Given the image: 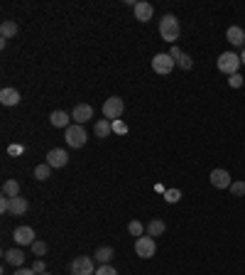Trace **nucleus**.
<instances>
[{
  "mask_svg": "<svg viewBox=\"0 0 245 275\" xmlns=\"http://www.w3.org/2000/svg\"><path fill=\"white\" fill-rule=\"evenodd\" d=\"M179 34H181V27H179V20L174 15H165L162 20H159V37L165 40V42L174 44L179 40Z\"/></svg>",
  "mask_w": 245,
  "mask_h": 275,
  "instance_id": "nucleus-1",
  "label": "nucleus"
},
{
  "mask_svg": "<svg viewBox=\"0 0 245 275\" xmlns=\"http://www.w3.org/2000/svg\"><path fill=\"white\" fill-rule=\"evenodd\" d=\"M216 64H218V71L233 77V74H238V66L243 64V62H240V57L235 54V52H223V54H218Z\"/></svg>",
  "mask_w": 245,
  "mask_h": 275,
  "instance_id": "nucleus-2",
  "label": "nucleus"
},
{
  "mask_svg": "<svg viewBox=\"0 0 245 275\" xmlns=\"http://www.w3.org/2000/svg\"><path fill=\"white\" fill-rule=\"evenodd\" d=\"M86 131H84V125H78V123H74V125H69L67 133H64V140H67L69 148H74V150H78V148H84L86 145Z\"/></svg>",
  "mask_w": 245,
  "mask_h": 275,
  "instance_id": "nucleus-3",
  "label": "nucleus"
},
{
  "mask_svg": "<svg viewBox=\"0 0 245 275\" xmlns=\"http://www.w3.org/2000/svg\"><path fill=\"white\" fill-rule=\"evenodd\" d=\"M122 111H125V103H122V99H118V96H111V99H106V103H103V118H108V121H120Z\"/></svg>",
  "mask_w": 245,
  "mask_h": 275,
  "instance_id": "nucleus-4",
  "label": "nucleus"
},
{
  "mask_svg": "<svg viewBox=\"0 0 245 275\" xmlns=\"http://www.w3.org/2000/svg\"><path fill=\"white\" fill-rule=\"evenodd\" d=\"M135 253L140 255V258H152L157 253V243L152 236H140V239H135Z\"/></svg>",
  "mask_w": 245,
  "mask_h": 275,
  "instance_id": "nucleus-5",
  "label": "nucleus"
},
{
  "mask_svg": "<svg viewBox=\"0 0 245 275\" xmlns=\"http://www.w3.org/2000/svg\"><path fill=\"white\" fill-rule=\"evenodd\" d=\"M174 66H177V62L169 57V52H162V54L152 57V71L155 74H169Z\"/></svg>",
  "mask_w": 245,
  "mask_h": 275,
  "instance_id": "nucleus-6",
  "label": "nucleus"
},
{
  "mask_svg": "<svg viewBox=\"0 0 245 275\" xmlns=\"http://www.w3.org/2000/svg\"><path fill=\"white\" fill-rule=\"evenodd\" d=\"M69 268H71V275H96V270H93V258H89V255L74 258Z\"/></svg>",
  "mask_w": 245,
  "mask_h": 275,
  "instance_id": "nucleus-7",
  "label": "nucleus"
},
{
  "mask_svg": "<svg viewBox=\"0 0 245 275\" xmlns=\"http://www.w3.org/2000/svg\"><path fill=\"white\" fill-rule=\"evenodd\" d=\"M67 162H69V155L62 148H54V150L47 153V165L52 167V170H62V167H67Z\"/></svg>",
  "mask_w": 245,
  "mask_h": 275,
  "instance_id": "nucleus-8",
  "label": "nucleus"
},
{
  "mask_svg": "<svg viewBox=\"0 0 245 275\" xmlns=\"http://www.w3.org/2000/svg\"><path fill=\"white\" fill-rule=\"evenodd\" d=\"M209 179H211V185L216 189H231V185H233V182H231V172H228V170H221V167H218V170H211V177H209Z\"/></svg>",
  "mask_w": 245,
  "mask_h": 275,
  "instance_id": "nucleus-9",
  "label": "nucleus"
},
{
  "mask_svg": "<svg viewBox=\"0 0 245 275\" xmlns=\"http://www.w3.org/2000/svg\"><path fill=\"white\" fill-rule=\"evenodd\" d=\"M12 239H15V243L17 246H32L37 239H34V229H30V226H17L15 231H12Z\"/></svg>",
  "mask_w": 245,
  "mask_h": 275,
  "instance_id": "nucleus-10",
  "label": "nucleus"
},
{
  "mask_svg": "<svg viewBox=\"0 0 245 275\" xmlns=\"http://www.w3.org/2000/svg\"><path fill=\"white\" fill-rule=\"evenodd\" d=\"M133 12H135V17H137L140 22H150L152 20V15H155V5H152V3H147V0H140V3H135Z\"/></svg>",
  "mask_w": 245,
  "mask_h": 275,
  "instance_id": "nucleus-11",
  "label": "nucleus"
},
{
  "mask_svg": "<svg viewBox=\"0 0 245 275\" xmlns=\"http://www.w3.org/2000/svg\"><path fill=\"white\" fill-rule=\"evenodd\" d=\"M71 118H74V123L84 125V123L93 121V108H91L89 103H78V106H74V113H71Z\"/></svg>",
  "mask_w": 245,
  "mask_h": 275,
  "instance_id": "nucleus-12",
  "label": "nucleus"
},
{
  "mask_svg": "<svg viewBox=\"0 0 245 275\" xmlns=\"http://www.w3.org/2000/svg\"><path fill=\"white\" fill-rule=\"evenodd\" d=\"M226 40L233 44V47H243V44H245V32H243V27H238V25H231V27L226 30Z\"/></svg>",
  "mask_w": 245,
  "mask_h": 275,
  "instance_id": "nucleus-13",
  "label": "nucleus"
},
{
  "mask_svg": "<svg viewBox=\"0 0 245 275\" xmlns=\"http://www.w3.org/2000/svg\"><path fill=\"white\" fill-rule=\"evenodd\" d=\"M49 123H52L54 128H64V131H67L69 125H71V116H69L67 111H52Z\"/></svg>",
  "mask_w": 245,
  "mask_h": 275,
  "instance_id": "nucleus-14",
  "label": "nucleus"
},
{
  "mask_svg": "<svg viewBox=\"0 0 245 275\" xmlns=\"http://www.w3.org/2000/svg\"><path fill=\"white\" fill-rule=\"evenodd\" d=\"M0 103L3 106H17L20 103V91L17 88H3L0 91Z\"/></svg>",
  "mask_w": 245,
  "mask_h": 275,
  "instance_id": "nucleus-15",
  "label": "nucleus"
},
{
  "mask_svg": "<svg viewBox=\"0 0 245 275\" xmlns=\"http://www.w3.org/2000/svg\"><path fill=\"white\" fill-rule=\"evenodd\" d=\"M5 263L8 265H15V268H23V263H25V253L20 251V248H8L5 251Z\"/></svg>",
  "mask_w": 245,
  "mask_h": 275,
  "instance_id": "nucleus-16",
  "label": "nucleus"
},
{
  "mask_svg": "<svg viewBox=\"0 0 245 275\" xmlns=\"http://www.w3.org/2000/svg\"><path fill=\"white\" fill-rule=\"evenodd\" d=\"M93 133H96V138H108L113 133V123L108 118H100V121L93 123Z\"/></svg>",
  "mask_w": 245,
  "mask_h": 275,
  "instance_id": "nucleus-17",
  "label": "nucleus"
},
{
  "mask_svg": "<svg viewBox=\"0 0 245 275\" xmlns=\"http://www.w3.org/2000/svg\"><path fill=\"white\" fill-rule=\"evenodd\" d=\"M27 209H30V204H27V199L25 197H12L10 199V214L12 216H23Z\"/></svg>",
  "mask_w": 245,
  "mask_h": 275,
  "instance_id": "nucleus-18",
  "label": "nucleus"
},
{
  "mask_svg": "<svg viewBox=\"0 0 245 275\" xmlns=\"http://www.w3.org/2000/svg\"><path fill=\"white\" fill-rule=\"evenodd\" d=\"M113 255H115V251H113L111 246H100L98 251H96V255H93V261H98L100 265H111Z\"/></svg>",
  "mask_w": 245,
  "mask_h": 275,
  "instance_id": "nucleus-19",
  "label": "nucleus"
},
{
  "mask_svg": "<svg viewBox=\"0 0 245 275\" xmlns=\"http://www.w3.org/2000/svg\"><path fill=\"white\" fill-rule=\"evenodd\" d=\"M17 22L15 20H3V25H0V34H3V40H10V37H15L17 34Z\"/></svg>",
  "mask_w": 245,
  "mask_h": 275,
  "instance_id": "nucleus-20",
  "label": "nucleus"
},
{
  "mask_svg": "<svg viewBox=\"0 0 245 275\" xmlns=\"http://www.w3.org/2000/svg\"><path fill=\"white\" fill-rule=\"evenodd\" d=\"M3 197H20V182L17 179H8L3 182Z\"/></svg>",
  "mask_w": 245,
  "mask_h": 275,
  "instance_id": "nucleus-21",
  "label": "nucleus"
},
{
  "mask_svg": "<svg viewBox=\"0 0 245 275\" xmlns=\"http://www.w3.org/2000/svg\"><path fill=\"white\" fill-rule=\"evenodd\" d=\"M165 229H167V224H165L162 219H152L150 224H147V233H150L152 239H155V236H162Z\"/></svg>",
  "mask_w": 245,
  "mask_h": 275,
  "instance_id": "nucleus-22",
  "label": "nucleus"
},
{
  "mask_svg": "<svg viewBox=\"0 0 245 275\" xmlns=\"http://www.w3.org/2000/svg\"><path fill=\"white\" fill-rule=\"evenodd\" d=\"M49 175H52V167L47 165H37L34 167V179H39V182H45V179H49Z\"/></svg>",
  "mask_w": 245,
  "mask_h": 275,
  "instance_id": "nucleus-23",
  "label": "nucleus"
},
{
  "mask_svg": "<svg viewBox=\"0 0 245 275\" xmlns=\"http://www.w3.org/2000/svg\"><path fill=\"white\" fill-rule=\"evenodd\" d=\"M128 231H130V236H137V239H140L142 231H145V226H142L140 221H130V224H128Z\"/></svg>",
  "mask_w": 245,
  "mask_h": 275,
  "instance_id": "nucleus-24",
  "label": "nucleus"
},
{
  "mask_svg": "<svg viewBox=\"0 0 245 275\" xmlns=\"http://www.w3.org/2000/svg\"><path fill=\"white\" fill-rule=\"evenodd\" d=\"M177 66H181V69H184V71H189L191 66H194V59H191L189 54H181L177 59Z\"/></svg>",
  "mask_w": 245,
  "mask_h": 275,
  "instance_id": "nucleus-25",
  "label": "nucleus"
},
{
  "mask_svg": "<svg viewBox=\"0 0 245 275\" xmlns=\"http://www.w3.org/2000/svg\"><path fill=\"white\" fill-rule=\"evenodd\" d=\"M165 199H167L169 204H177L179 199H181V192H179V189H167V192H165Z\"/></svg>",
  "mask_w": 245,
  "mask_h": 275,
  "instance_id": "nucleus-26",
  "label": "nucleus"
},
{
  "mask_svg": "<svg viewBox=\"0 0 245 275\" xmlns=\"http://www.w3.org/2000/svg\"><path fill=\"white\" fill-rule=\"evenodd\" d=\"M231 194H233V197H243L245 194V182H233V185H231Z\"/></svg>",
  "mask_w": 245,
  "mask_h": 275,
  "instance_id": "nucleus-27",
  "label": "nucleus"
},
{
  "mask_svg": "<svg viewBox=\"0 0 245 275\" xmlns=\"http://www.w3.org/2000/svg\"><path fill=\"white\" fill-rule=\"evenodd\" d=\"M228 86H231V88H240V86H243V74H233V77H228Z\"/></svg>",
  "mask_w": 245,
  "mask_h": 275,
  "instance_id": "nucleus-28",
  "label": "nucleus"
},
{
  "mask_svg": "<svg viewBox=\"0 0 245 275\" xmlns=\"http://www.w3.org/2000/svg\"><path fill=\"white\" fill-rule=\"evenodd\" d=\"M32 253L34 255H45L47 253V243L45 241H34L32 243Z\"/></svg>",
  "mask_w": 245,
  "mask_h": 275,
  "instance_id": "nucleus-29",
  "label": "nucleus"
},
{
  "mask_svg": "<svg viewBox=\"0 0 245 275\" xmlns=\"http://www.w3.org/2000/svg\"><path fill=\"white\" fill-rule=\"evenodd\" d=\"M96 275H118V270L113 265H98L96 268Z\"/></svg>",
  "mask_w": 245,
  "mask_h": 275,
  "instance_id": "nucleus-30",
  "label": "nucleus"
},
{
  "mask_svg": "<svg viewBox=\"0 0 245 275\" xmlns=\"http://www.w3.org/2000/svg\"><path fill=\"white\" fill-rule=\"evenodd\" d=\"M0 211L10 214V197H0Z\"/></svg>",
  "mask_w": 245,
  "mask_h": 275,
  "instance_id": "nucleus-31",
  "label": "nucleus"
},
{
  "mask_svg": "<svg viewBox=\"0 0 245 275\" xmlns=\"http://www.w3.org/2000/svg\"><path fill=\"white\" fill-rule=\"evenodd\" d=\"M113 133H128V125H125V123L122 121H113Z\"/></svg>",
  "mask_w": 245,
  "mask_h": 275,
  "instance_id": "nucleus-32",
  "label": "nucleus"
},
{
  "mask_svg": "<svg viewBox=\"0 0 245 275\" xmlns=\"http://www.w3.org/2000/svg\"><path fill=\"white\" fill-rule=\"evenodd\" d=\"M32 270H34V273H47V270H45V261H42V258H37V261H34V265H32Z\"/></svg>",
  "mask_w": 245,
  "mask_h": 275,
  "instance_id": "nucleus-33",
  "label": "nucleus"
},
{
  "mask_svg": "<svg viewBox=\"0 0 245 275\" xmlns=\"http://www.w3.org/2000/svg\"><path fill=\"white\" fill-rule=\"evenodd\" d=\"M181 54H184V52H181V49H179L177 44H172V49H169V57H172V59H174V62H177V59H179V57H181Z\"/></svg>",
  "mask_w": 245,
  "mask_h": 275,
  "instance_id": "nucleus-34",
  "label": "nucleus"
},
{
  "mask_svg": "<svg viewBox=\"0 0 245 275\" xmlns=\"http://www.w3.org/2000/svg\"><path fill=\"white\" fill-rule=\"evenodd\" d=\"M15 275H34V270H32V268H17V270H15Z\"/></svg>",
  "mask_w": 245,
  "mask_h": 275,
  "instance_id": "nucleus-35",
  "label": "nucleus"
},
{
  "mask_svg": "<svg viewBox=\"0 0 245 275\" xmlns=\"http://www.w3.org/2000/svg\"><path fill=\"white\" fill-rule=\"evenodd\" d=\"M8 153H10V155H20V153H23V145H10V148H8Z\"/></svg>",
  "mask_w": 245,
  "mask_h": 275,
  "instance_id": "nucleus-36",
  "label": "nucleus"
},
{
  "mask_svg": "<svg viewBox=\"0 0 245 275\" xmlns=\"http://www.w3.org/2000/svg\"><path fill=\"white\" fill-rule=\"evenodd\" d=\"M240 62H243V64H245V49H243V54H240Z\"/></svg>",
  "mask_w": 245,
  "mask_h": 275,
  "instance_id": "nucleus-37",
  "label": "nucleus"
},
{
  "mask_svg": "<svg viewBox=\"0 0 245 275\" xmlns=\"http://www.w3.org/2000/svg\"><path fill=\"white\" fill-rule=\"evenodd\" d=\"M39 275H52V273H39Z\"/></svg>",
  "mask_w": 245,
  "mask_h": 275,
  "instance_id": "nucleus-38",
  "label": "nucleus"
}]
</instances>
